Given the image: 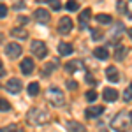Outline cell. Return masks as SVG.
<instances>
[{"label":"cell","instance_id":"ffe728a7","mask_svg":"<svg viewBox=\"0 0 132 132\" xmlns=\"http://www.w3.org/2000/svg\"><path fill=\"white\" fill-rule=\"evenodd\" d=\"M39 90H41V88H39V83H30V85L27 86V92H28V95H32V97L37 95Z\"/></svg>","mask_w":132,"mask_h":132},{"label":"cell","instance_id":"7402d4cb","mask_svg":"<svg viewBox=\"0 0 132 132\" xmlns=\"http://www.w3.org/2000/svg\"><path fill=\"white\" fill-rule=\"evenodd\" d=\"M130 101H132V83L123 92V102H130Z\"/></svg>","mask_w":132,"mask_h":132},{"label":"cell","instance_id":"5b68a950","mask_svg":"<svg viewBox=\"0 0 132 132\" xmlns=\"http://www.w3.org/2000/svg\"><path fill=\"white\" fill-rule=\"evenodd\" d=\"M21 51H23V48H21V44H18V42H9L5 46V55L9 58H18L21 55Z\"/></svg>","mask_w":132,"mask_h":132},{"label":"cell","instance_id":"603a6c76","mask_svg":"<svg viewBox=\"0 0 132 132\" xmlns=\"http://www.w3.org/2000/svg\"><path fill=\"white\" fill-rule=\"evenodd\" d=\"M65 7H67V11H78V9H79V4H78L76 0H69Z\"/></svg>","mask_w":132,"mask_h":132},{"label":"cell","instance_id":"7a4b0ae2","mask_svg":"<svg viewBox=\"0 0 132 132\" xmlns=\"http://www.w3.org/2000/svg\"><path fill=\"white\" fill-rule=\"evenodd\" d=\"M111 127L116 132H127L130 127V116L127 113H118L111 122Z\"/></svg>","mask_w":132,"mask_h":132},{"label":"cell","instance_id":"d4e9b609","mask_svg":"<svg viewBox=\"0 0 132 132\" xmlns=\"http://www.w3.org/2000/svg\"><path fill=\"white\" fill-rule=\"evenodd\" d=\"M116 9H118V12L127 14V2H118V4H116Z\"/></svg>","mask_w":132,"mask_h":132},{"label":"cell","instance_id":"d6a6232c","mask_svg":"<svg viewBox=\"0 0 132 132\" xmlns=\"http://www.w3.org/2000/svg\"><path fill=\"white\" fill-rule=\"evenodd\" d=\"M4 72H5L4 71V63H2V60H0V76H4Z\"/></svg>","mask_w":132,"mask_h":132},{"label":"cell","instance_id":"4316f807","mask_svg":"<svg viewBox=\"0 0 132 132\" xmlns=\"http://www.w3.org/2000/svg\"><path fill=\"white\" fill-rule=\"evenodd\" d=\"M90 30H92V37H93L95 41H99V39L102 37V34L99 32V28H90Z\"/></svg>","mask_w":132,"mask_h":132},{"label":"cell","instance_id":"cb8c5ba5","mask_svg":"<svg viewBox=\"0 0 132 132\" xmlns=\"http://www.w3.org/2000/svg\"><path fill=\"white\" fill-rule=\"evenodd\" d=\"M11 109V104L5 99H0V111H9Z\"/></svg>","mask_w":132,"mask_h":132},{"label":"cell","instance_id":"7c38bea8","mask_svg":"<svg viewBox=\"0 0 132 132\" xmlns=\"http://www.w3.org/2000/svg\"><path fill=\"white\" fill-rule=\"evenodd\" d=\"M102 97H104V101H108V102H114V101H118V92L114 88H104Z\"/></svg>","mask_w":132,"mask_h":132},{"label":"cell","instance_id":"4fadbf2b","mask_svg":"<svg viewBox=\"0 0 132 132\" xmlns=\"http://www.w3.org/2000/svg\"><path fill=\"white\" fill-rule=\"evenodd\" d=\"M106 78H108L111 83H118L120 74H118V71H116V67H114V65H109V67L106 69Z\"/></svg>","mask_w":132,"mask_h":132},{"label":"cell","instance_id":"836d02e7","mask_svg":"<svg viewBox=\"0 0 132 132\" xmlns=\"http://www.w3.org/2000/svg\"><path fill=\"white\" fill-rule=\"evenodd\" d=\"M127 34H129V37L132 39V28H129V30H127Z\"/></svg>","mask_w":132,"mask_h":132},{"label":"cell","instance_id":"6da1fadb","mask_svg":"<svg viewBox=\"0 0 132 132\" xmlns=\"http://www.w3.org/2000/svg\"><path fill=\"white\" fill-rule=\"evenodd\" d=\"M46 101L50 102L53 108H60L65 104V97H63V93H62L60 88H56V86H51L50 90L46 92Z\"/></svg>","mask_w":132,"mask_h":132},{"label":"cell","instance_id":"30bf717a","mask_svg":"<svg viewBox=\"0 0 132 132\" xmlns=\"http://www.w3.org/2000/svg\"><path fill=\"white\" fill-rule=\"evenodd\" d=\"M34 18L39 21V23H48L50 21V12L46 9H35L34 11Z\"/></svg>","mask_w":132,"mask_h":132},{"label":"cell","instance_id":"8fae6325","mask_svg":"<svg viewBox=\"0 0 132 132\" xmlns=\"http://www.w3.org/2000/svg\"><path fill=\"white\" fill-rule=\"evenodd\" d=\"M102 113H104V108H102V106H90V108L85 111V114H86L88 118H99Z\"/></svg>","mask_w":132,"mask_h":132},{"label":"cell","instance_id":"277c9868","mask_svg":"<svg viewBox=\"0 0 132 132\" xmlns=\"http://www.w3.org/2000/svg\"><path fill=\"white\" fill-rule=\"evenodd\" d=\"M32 53H34V56H37V58H44L46 55H48V48H46V44L42 41H34L30 46Z\"/></svg>","mask_w":132,"mask_h":132},{"label":"cell","instance_id":"f546056e","mask_svg":"<svg viewBox=\"0 0 132 132\" xmlns=\"http://www.w3.org/2000/svg\"><path fill=\"white\" fill-rule=\"evenodd\" d=\"M7 16V7L4 4H0V18H5Z\"/></svg>","mask_w":132,"mask_h":132},{"label":"cell","instance_id":"83f0119b","mask_svg":"<svg viewBox=\"0 0 132 132\" xmlns=\"http://www.w3.org/2000/svg\"><path fill=\"white\" fill-rule=\"evenodd\" d=\"M86 99H88V101H95V99H97V93H95V90H88L86 92Z\"/></svg>","mask_w":132,"mask_h":132},{"label":"cell","instance_id":"3957f363","mask_svg":"<svg viewBox=\"0 0 132 132\" xmlns=\"http://www.w3.org/2000/svg\"><path fill=\"white\" fill-rule=\"evenodd\" d=\"M48 113L44 111L42 108H34V109H30L28 111V114H27V120H28V123H34V125H42V123L48 122Z\"/></svg>","mask_w":132,"mask_h":132},{"label":"cell","instance_id":"4dcf8cb0","mask_svg":"<svg viewBox=\"0 0 132 132\" xmlns=\"http://www.w3.org/2000/svg\"><path fill=\"white\" fill-rule=\"evenodd\" d=\"M62 5H60V2H56V0H51V9L53 11H58Z\"/></svg>","mask_w":132,"mask_h":132},{"label":"cell","instance_id":"e575fe53","mask_svg":"<svg viewBox=\"0 0 132 132\" xmlns=\"http://www.w3.org/2000/svg\"><path fill=\"white\" fill-rule=\"evenodd\" d=\"M129 116H130V122H132V113H129Z\"/></svg>","mask_w":132,"mask_h":132},{"label":"cell","instance_id":"f1b7e54d","mask_svg":"<svg viewBox=\"0 0 132 132\" xmlns=\"http://www.w3.org/2000/svg\"><path fill=\"white\" fill-rule=\"evenodd\" d=\"M65 85H67V88H69V90H76V88H78V83L74 81V79H69Z\"/></svg>","mask_w":132,"mask_h":132},{"label":"cell","instance_id":"ac0fdd59","mask_svg":"<svg viewBox=\"0 0 132 132\" xmlns=\"http://www.w3.org/2000/svg\"><path fill=\"white\" fill-rule=\"evenodd\" d=\"M11 35H12V37H16V39H21V41H23V39H27V37H28V32L23 30V28H12V30H11Z\"/></svg>","mask_w":132,"mask_h":132},{"label":"cell","instance_id":"9a60e30c","mask_svg":"<svg viewBox=\"0 0 132 132\" xmlns=\"http://www.w3.org/2000/svg\"><path fill=\"white\" fill-rule=\"evenodd\" d=\"M67 130L69 132H86V129L79 122H67Z\"/></svg>","mask_w":132,"mask_h":132},{"label":"cell","instance_id":"ba28073f","mask_svg":"<svg viewBox=\"0 0 132 132\" xmlns=\"http://www.w3.org/2000/svg\"><path fill=\"white\" fill-rule=\"evenodd\" d=\"M20 67H21V72L25 74V76H30L32 72H34V60L32 58H23L21 60V63H20Z\"/></svg>","mask_w":132,"mask_h":132},{"label":"cell","instance_id":"44dd1931","mask_svg":"<svg viewBox=\"0 0 132 132\" xmlns=\"http://www.w3.org/2000/svg\"><path fill=\"white\" fill-rule=\"evenodd\" d=\"M125 55H127V48H123L118 44V48H116V53H114V56H116V60H123L125 58Z\"/></svg>","mask_w":132,"mask_h":132},{"label":"cell","instance_id":"52a82bcc","mask_svg":"<svg viewBox=\"0 0 132 132\" xmlns=\"http://www.w3.org/2000/svg\"><path fill=\"white\" fill-rule=\"evenodd\" d=\"M21 88H23V85H21L20 78H11L9 81L5 83V90L11 92V93H20Z\"/></svg>","mask_w":132,"mask_h":132},{"label":"cell","instance_id":"484cf974","mask_svg":"<svg viewBox=\"0 0 132 132\" xmlns=\"http://www.w3.org/2000/svg\"><path fill=\"white\" fill-rule=\"evenodd\" d=\"M0 132H20V129H18L16 125H7V127L0 129Z\"/></svg>","mask_w":132,"mask_h":132},{"label":"cell","instance_id":"1f68e13d","mask_svg":"<svg viewBox=\"0 0 132 132\" xmlns=\"http://www.w3.org/2000/svg\"><path fill=\"white\" fill-rule=\"evenodd\" d=\"M25 7V4H14V9H23Z\"/></svg>","mask_w":132,"mask_h":132},{"label":"cell","instance_id":"e0dca14e","mask_svg":"<svg viewBox=\"0 0 132 132\" xmlns=\"http://www.w3.org/2000/svg\"><path fill=\"white\" fill-rule=\"evenodd\" d=\"M93 55H95V58H99V60H108L109 51L101 46V48H95V50H93Z\"/></svg>","mask_w":132,"mask_h":132},{"label":"cell","instance_id":"d6986e66","mask_svg":"<svg viewBox=\"0 0 132 132\" xmlns=\"http://www.w3.org/2000/svg\"><path fill=\"white\" fill-rule=\"evenodd\" d=\"M95 20H97V23H101V25H109V23L113 21V18L109 16V14H97Z\"/></svg>","mask_w":132,"mask_h":132},{"label":"cell","instance_id":"5bb4252c","mask_svg":"<svg viewBox=\"0 0 132 132\" xmlns=\"http://www.w3.org/2000/svg\"><path fill=\"white\" fill-rule=\"evenodd\" d=\"M79 69H83V62L81 60H72V62H67L65 63V71L67 72H76V71H79Z\"/></svg>","mask_w":132,"mask_h":132},{"label":"cell","instance_id":"2e32d148","mask_svg":"<svg viewBox=\"0 0 132 132\" xmlns=\"http://www.w3.org/2000/svg\"><path fill=\"white\" fill-rule=\"evenodd\" d=\"M72 51H74V48H72V44H69V42H60V46H58V53H60L62 56H67V55H72Z\"/></svg>","mask_w":132,"mask_h":132},{"label":"cell","instance_id":"8992f818","mask_svg":"<svg viewBox=\"0 0 132 132\" xmlns=\"http://www.w3.org/2000/svg\"><path fill=\"white\" fill-rule=\"evenodd\" d=\"M72 27H74L72 20L69 18V16H63V18L60 20V23H58V32H60V34H63V35H67V34H71Z\"/></svg>","mask_w":132,"mask_h":132},{"label":"cell","instance_id":"9c48e42d","mask_svg":"<svg viewBox=\"0 0 132 132\" xmlns=\"http://www.w3.org/2000/svg\"><path fill=\"white\" fill-rule=\"evenodd\" d=\"M90 16H92L90 9L81 11V14H79V27H81V30H86V28H88V20H90Z\"/></svg>","mask_w":132,"mask_h":132}]
</instances>
